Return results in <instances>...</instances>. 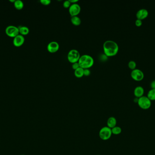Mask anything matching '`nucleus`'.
<instances>
[{"mask_svg":"<svg viewBox=\"0 0 155 155\" xmlns=\"http://www.w3.org/2000/svg\"><path fill=\"white\" fill-rule=\"evenodd\" d=\"M60 45L55 41H52L49 43L47 46V49L49 52L50 53H55L59 50Z\"/></svg>","mask_w":155,"mask_h":155,"instance_id":"9","label":"nucleus"},{"mask_svg":"<svg viewBox=\"0 0 155 155\" xmlns=\"http://www.w3.org/2000/svg\"><path fill=\"white\" fill-rule=\"evenodd\" d=\"M71 22L74 25L76 26L80 25L81 23V20L78 16L71 17Z\"/></svg>","mask_w":155,"mask_h":155,"instance_id":"15","label":"nucleus"},{"mask_svg":"<svg viewBox=\"0 0 155 155\" xmlns=\"http://www.w3.org/2000/svg\"><path fill=\"white\" fill-rule=\"evenodd\" d=\"M144 93V89L142 86H136L134 90V94L135 96L138 98L143 96Z\"/></svg>","mask_w":155,"mask_h":155,"instance_id":"12","label":"nucleus"},{"mask_svg":"<svg viewBox=\"0 0 155 155\" xmlns=\"http://www.w3.org/2000/svg\"><path fill=\"white\" fill-rule=\"evenodd\" d=\"M80 55L79 51L76 49H72L68 51L67 58L68 61L72 63L78 62Z\"/></svg>","mask_w":155,"mask_h":155,"instance_id":"5","label":"nucleus"},{"mask_svg":"<svg viewBox=\"0 0 155 155\" xmlns=\"http://www.w3.org/2000/svg\"><path fill=\"white\" fill-rule=\"evenodd\" d=\"M104 53L107 57H113L117 55L119 51L118 44L112 40H107L103 44Z\"/></svg>","mask_w":155,"mask_h":155,"instance_id":"1","label":"nucleus"},{"mask_svg":"<svg viewBox=\"0 0 155 155\" xmlns=\"http://www.w3.org/2000/svg\"><path fill=\"white\" fill-rule=\"evenodd\" d=\"M135 24L136 26H138V27L141 26L142 24V20L137 19L135 21Z\"/></svg>","mask_w":155,"mask_h":155,"instance_id":"23","label":"nucleus"},{"mask_svg":"<svg viewBox=\"0 0 155 155\" xmlns=\"http://www.w3.org/2000/svg\"><path fill=\"white\" fill-rule=\"evenodd\" d=\"M91 74V71L89 69H84V75L85 76H89Z\"/></svg>","mask_w":155,"mask_h":155,"instance_id":"24","label":"nucleus"},{"mask_svg":"<svg viewBox=\"0 0 155 155\" xmlns=\"http://www.w3.org/2000/svg\"><path fill=\"white\" fill-rule=\"evenodd\" d=\"M70 2L71 3H77V2H78L79 0H70Z\"/></svg>","mask_w":155,"mask_h":155,"instance_id":"28","label":"nucleus"},{"mask_svg":"<svg viewBox=\"0 0 155 155\" xmlns=\"http://www.w3.org/2000/svg\"><path fill=\"white\" fill-rule=\"evenodd\" d=\"M81 11V7L78 4H71L70 7L68 8V11L71 17L77 16L79 14Z\"/></svg>","mask_w":155,"mask_h":155,"instance_id":"8","label":"nucleus"},{"mask_svg":"<svg viewBox=\"0 0 155 155\" xmlns=\"http://www.w3.org/2000/svg\"><path fill=\"white\" fill-rule=\"evenodd\" d=\"M147 96L150 100H155V89H151L150 90L149 92H148Z\"/></svg>","mask_w":155,"mask_h":155,"instance_id":"18","label":"nucleus"},{"mask_svg":"<svg viewBox=\"0 0 155 155\" xmlns=\"http://www.w3.org/2000/svg\"><path fill=\"white\" fill-rule=\"evenodd\" d=\"M128 66L129 68L133 70L134 69H136V66H137V64H136V62L134 61H130L128 62Z\"/></svg>","mask_w":155,"mask_h":155,"instance_id":"20","label":"nucleus"},{"mask_svg":"<svg viewBox=\"0 0 155 155\" xmlns=\"http://www.w3.org/2000/svg\"><path fill=\"white\" fill-rule=\"evenodd\" d=\"M71 5V3L70 2V0H66L63 3V6L65 8H69L70 7Z\"/></svg>","mask_w":155,"mask_h":155,"instance_id":"21","label":"nucleus"},{"mask_svg":"<svg viewBox=\"0 0 155 155\" xmlns=\"http://www.w3.org/2000/svg\"><path fill=\"white\" fill-rule=\"evenodd\" d=\"M78 62L80 67L83 69H89L93 66L94 60L90 55L85 54L80 56Z\"/></svg>","mask_w":155,"mask_h":155,"instance_id":"2","label":"nucleus"},{"mask_svg":"<svg viewBox=\"0 0 155 155\" xmlns=\"http://www.w3.org/2000/svg\"><path fill=\"white\" fill-rule=\"evenodd\" d=\"M131 75L132 79L136 81H142L144 77V75L142 71L136 68L132 70L131 73Z\"/></svg>","mask_w":155,"mask_h":155,"instance_id":"7","label":"nucleus"},{"mask_svg":"<svg viewBox=\"0 0 155 155\" xmlns=\"http://www.w3.org/2000/svg\"><path fill=\"white\" fill-rule=\"evenodd\" d=\"M74 75L76 78H81L84 75V69L81 67H79L74 70Z\"/></svg>","mask_w":155,"mask_h":155,"instance_id":"16","label":"nucleus"},{"mask_svg":"<svg viewBox=\"0 0 155 155\" xmlns=\"http://www.w3.org/2000/svg\"><path fill=\"white\" fill-rule=\"evenodd\" d=\"M149 12L148 10L145 8L140 9L136 13V17L138 19L142 20L147 18L148 16Z\"/></svg>","mask_w":155,"mask_h":155,"instance_id":"11","label":"nucleus"},{"mask_svg":"<svg viewBox=\"0 0 155 155\" xmlns=\"http://www.w3.org/2000/svg\"><path fill=\"white\" fill-rule=\"evenodd\" d=\"M72 68H73L74 70H75L76 69H77V68H78L79 67H80V66H79V62H77L73 63V64H72Z\"/></svg>","mask_w":155,"mask_h":155,"instance_id":"25","label":"nucleus"},{"mask_svg":"<svg viewBox=\"0 0 155 155\" xmlns=\"http://www.w3.org/2000/svg\"><path fill=\"white\" fill-rule=\"evenodd\" d=\"M100 58L101 60L103 61H106L107 60V57L104 53L103 54H101V56H100Z\"/></svg>","mask_w":155,"mask_h":155,"instance_id":"26","label":"nucleus"},{"mask_svg":"<svg viewBox=\"0 0 155 155\" xmlns=\"http://www.w3.org/2000/svg\"><path fill=\"white\" fill-rule=\"evenodd\" d=\"M152 101L147 96H143L140 97L138 100V104L139 107L142 109L147 110L150 108L152 105Z\"/></svg>","mask_w":155,"mask_h":155,"instance_id":"3","label":"nucleus"},{"mask_svg":"<svg viewBox=\"0 0 155 155\" xmlns=\"http://www.w3.org/2000/svg\"><path fill=\"white\" fill-rule=\"evenodd\" d=\"M111 130H112V134L115 135H119L122 131L121 128L118 126H116L112 128Z\"/></svg>","mask_w":155,"mask_h":155,"instance_id":"19","label":"nucleus"},{"mask_svg":"<svg viewBox=\"0 0 155 155\" xmlns=\"http://www.w3.org/2000/svg\"><path fill=\"white\" fill-rule=\"evenodd\" d=\"M151 87L152 89H155V80H153L151 82Z\"/></svg>","mask_w":155,"mask_h":155,"instance_id":"27","label":"nucleus"},{"mask_svg":"<svg viewBox=\"0 0 155 155\" xmlns=\"http://www.w3.org/2000/svg\"><path fill=\"white\" fill-rule=\"evenodd\" d=\"M117 119L114 117H110L109 118L107 119V127H109L111 129L117 126Z\"/></svg>","mask_w":155,"mask_h":155,"instance_id":"13","label":"nucleus"},{"mask_svg":"<svg viewBox=\"0 0 155 155\" xmlns=\"http://www.w3.org/2000/svg\"><path fill=\"white\" fill-rule=\"evenodd\" d=\"M5 34L10 37L14 38L19 34L18 28L14 26H8L5 30Z\"/></svg>","mask_w":155,"mask_h":155,"instance_id":"6","label":"nucleus"},{"mask_svg":"<svg viewBox=\"0 0 155 155\" xmlns=\"http://www.w3.org/2000/svg\"><path fill=\"white\" fill-rule=\"evenodd\" d=\"M19 34L22 36H25L29 33L30 30L28 28L25 26H20L18 28Z\"/></svg>","mask_w":155,"mask_h":155,"instance_id":"14","label":"nucleus"},{"mask_svg":"<svg viewBox=\"0 0 155 155\" xmlns=\"http://www.w3.org/2000/svg\"><path fill=\"white\" fill-rule=\"evenodd\" d=\"M15 7L17 10H21L24 7V3L21 0H16L14 3Z\"/></svg>","mask_w":155,"mask_h":155,"instance_id":"17","label":"nucleus"},{"mask_svg":"<svg viewBox=\"0 0 155 155\" xmlns=\"http://www.w3.org/2000/svg\"><path fill=\"white\" fill-rule=\"evenodd\" d=\"M40 2L43 5L47 6L50 4L51 1L50 0H40Z\"/></svg>","mask_w":155,"mask_h":155,"instance_id":"22","label":"nucleus"},{"mask_svg":"<svg viewBox=\"0 0 155 155\" xmlns=\"http://www.w3.org/2000/svg\"><path fill=\"white\" fill-rule=\"evenodd\" d=\"M112 135V130L107 126L102 127L99 132V137L103 141L109 140Z\"/></svg>","mask_w":155,"mask_h":155,"instance_id":"4","label":"nucleus"},{"mask_svg":"<svg viewBox=\"0 0 155 155\" xmlns=\"http://www.w3.org/2000/svg\"><path fill=\"white\" fill-rule=\"evenodd\" d=\"M24 155V154H22V155Z\"/></svg>","mask_w":155,"mask_h":155,"instance_id":"30","label":"nucleus"},{"mask_svg":"<svg viewBox=\"0 0 155 155\" xmlns=\"http://www.w3.org/2000/svg\"><path fill=\"white\" fill-rule=\"evenodd\" d=\"M25 40V37L22 35L19 34L17 36L14 38L13 39V45L16 47H20L24 44Z\"/></svg>","mask_w":155,"mask_h":155,"instance_id":"10","label":"nucleus"},{"mask_svg":"<svg viewBox=\"0 0 155 155\" xmlns=\"http://www.w3.org/2000/svg\"><path fill=\"white\" fill-rule=\"evenodd\" d=\"M15 1V0H10L9 1H10V2H14V3Z\"/></svg>","mask_w":155,"mask_h":155,"instance_id":"29","label":"nucleus"}]
</instances>
